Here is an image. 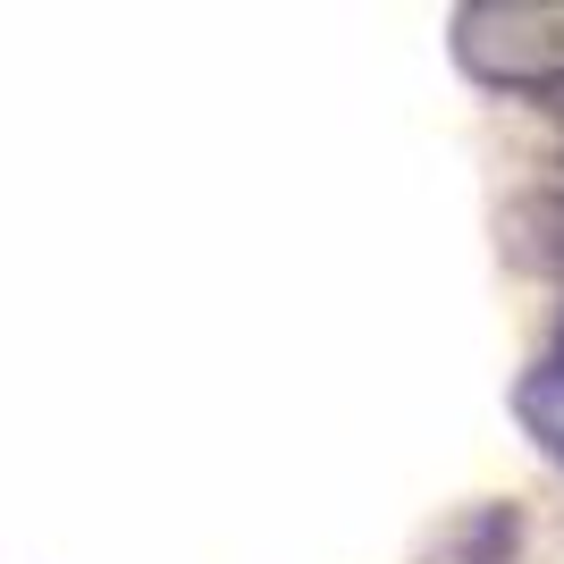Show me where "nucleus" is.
I'll return each mask as SVG.
<instances>
[{
  "mask_svg": "<svg viewBox=\"0 0 564 564\" xmlns=\"http://www.w3.org/2000/svg\"><path fill=\"white\" fill-rule=\"evenodd\" d=\"M522 404H531V422H556V430H564V371H547Z\"/></svg>",
  "mask_w": 564,
  "mask_h": 564,
  "instance_id": "f257e3e1",
  "label": "nucleus"
}]
</instances>
